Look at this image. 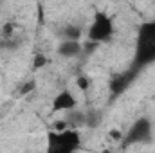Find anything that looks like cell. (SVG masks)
<instances>
[{"mask_svg": "<svg viewBox=\"0 0 155 153\" xmlns=\"http://www.w3.org/2000/svg\"><path fill=\"white\" fill-rule=\"evenodd\" d=\"M135 41H144V43H155V20L143 22L137 29V38Z\"/></svg>", "mask_w": 155, "mask_h": 153, "instance_id": "obj_8", "label": "cell"}, {"mask_svg": "<svg viewBox=\"0 0 155 153\" xmlns=\"http://www.w3.org/2000/svg\"><path fill=\"white\" fill-rule=\"evenodd\" d=\"M155 63V43H144V41H135V50H134V60H132V69L141 72L143 69L150 67Z\"/></svg>", "mask_w": 155, "mask_h": 153, "instance_id": "obj_5", "label": "cell"}, {"mask_svg": "<svg viewBox=\"0 0 155 153\" xmlns=\"http://www.w3.org/2000/svg\"><path fill=\"white\" fill-rule=\"evenodd\" d=\"M76 86L81 92H87V90L90 88V79L85 76V74H79V76L76 77Z\"/></svg>", "mask_w": 155, "mask_h": 153, "instance_id": "obj_15", "label": "cell"}, {"mask_svg": "<svg viewBox=\"0 0 155 153\" xmlns=\"http://www.w3.org/2000/svg\"><path fill=\"white\" fill-rule=\"evenodd\" d=\"M153 139V122L148 119V117H137L130 128L126 130V133L121 137V144L124 148L128 146H134V144H146V142H152Z\"/></svg>", "mask_w": 155, "mask_h": 153, "instance_id": "obj_3", "label": "cell"}, {"mask_svg": "<svg viewBox=\"0 0 155 153\" xmlns=\"http://www.w3.org/2000/svg\"><path fill=\"white\" fill-rule=\"evenodd\" d=\"M114 34H116V25H114L112 16L107 15L105 11H96L92 24L88 25V31H87L88 41H94L99 45L108 43V41H112Z\"/></svg>", "mask_w": 155, "mask_h": 153, "instance_id": "obj_2", "label": "cell"}, {"mask_svg": "<svg viewBox=\"0 0 155 153\" xmlns=\"http://www.w3.org/2000/svg\"><path fill=\"white\" fill-rule=\"evenodd\" d=\"M52 130L54 132H65V130H71V128H69V122L65 119H60V121H56L52 124Z\"/></svg>", "mask_w": 155, "mask_h": 153, "instance_id": "obj_18", "label": "cell"}, {"mask_svg": "<svg viewBox=\"0 0 155 153\" xmlns=\"http://www.w3.org/2000/svg\"><path fill=\"white\" fill-rule=\"evenodd\" d=\"M110 137H114V139H117V141L121 142V133H119V132H116V130H112V132H110Z\"/></svg>", "mask_w": 155, "mask_h": 153, "instance_id": "obj_19", "label": "cell"}, {"mask_svg": "<svg viewBox=\"0 0 155 153\" xmlns=\"http://www.w3.org/2000/svg\"><path fill=\"white\" fill-rule=\"evenodd\" d=\"M97 47H99V43H94V41H88L87 40V43H83V56H88V54L96 52Z\"/></svg>", "mask_w": 155, "mask_h": 153, "instance_id": "obj_16", "label": "cell"}, {"mask_svg": "<svg viewBox=\"0 0 155 153\" xmlns=\"http://www.w3.org/2000/svg\"><path fill=\"white\" fill-rule=\"evenodd\" d=\"M56 54L65 60L83 56V43L81 41H60L56 47Z\"/></svg>", "mask_w": 155, "mask_h": 153, "instance_id": "obj_7", "label": "cell"}, {"mask_svg": "<svg viewBox=\"0 0 155 153\" xmlns=\"http://www.w3.org/2000/svg\"><path fill=\"white\" fill-rule=\"evenodd\" d=\"M60 36H61V41H79L81 36H83V31L79 25H65L61 27L60 31Z\"/></svg>", "mask_w": 155, "mask_h": 153, "instance_id": "obj_10", "label": "cell"}, {"mask_svg": "<svg viewBox=\"0 0 155 153\" xmlns=\"http://www.w3.org/2000/svg\"><path fill=\"white\" fill-rule=\"evenodd\" d=\"M85 114H87V124H85V128L94 130V128H97V126L101 124V121H103V114H101V110L90 108V110L85 112Z\"/></svg>", "mask_w": 155, "mask_h": 153, "instance_id": "obj_11", "label": "cell"}, {"mask_svg": "<svg viewBox=\"0 0 155 153\" xmlns=\"http://www.w3.org/2000/svg\"><path fill=\"white\" fill-rule=\"evenodd\" d=\"M81 150V133L78 130H65L47 133L45 153H78Z\"/></svg>", "mask_w": 155, "mask_h": 153, "instance_id": "obj_1", "label": "cell"}, {"mask_svg": "<svg viewBox=\"0 0 155 153\" xmlns=\"http://www.w3.org/2000/svg\"><path fill=\"white\" fill-rule=\"evenodd\" d=\"M20 45H22V40L15 38V36L9 40H0V49H4V50H16Z\"/></svg>", "mask_w": 155, "mask_h": 153, "instance_id": "obj_12", "label": "cell"}, {"mask_svg": "<svg viewBox=\"0 0 155 153\" xmlns=\"http://www.w3.org/2000/svg\"><path fill=\"white\" fill-rule=\"evenodd\" d=\"M13 36H15V25L11 22L4 24V27L0 31V40H9V38H13Z\"/></svg>", "mask_w": 155, "mask_h": 153, "instance_id": "obj_13", "label": "cell"}, {"mask_svg": "<svg viewBox=\"0 0 155 153\" xmlns=\"http://www.w3.org/2000/svg\"><path fill=\"white\" fill-rule=\"evenodd\" d=\"M35 88H36V81H35V79H31V81H27V83L18 90V94H20V96H27V94H29V92H33Z\"/></svg>", "mask_w": 155, "mask_h": 153, "instance_id": "obj_17", "label": "cell"}, {"mask_svg": "<svg viewBox=\"0 0 155 153\" xmlns=\"http://www.w3.org/2000/svg\"><path fill=\"white\" fill-rule=\"evenodd\" d=\"M47 63H49V60H47L45 54H36L35 60H33V70H40V69H43Z\"/></svg>", "mask_w": 155, "mask_h": 153, "instance_id": "obj_14", "label": "cell"}, {"mask_svg": "<svg viewBox=\"0 0 155 153\" xmlns=\"http://www.w3.org/2000/svg\"><path fill=\"white\" fill-rule=\"evenodd\" d=\"M65 121L69 122V128L71 130H81V128H85V124H87V114L83 112V110H72V112H67L65 115Z\"/></svg>", "mask_w": 155, "mask_h": 153, "instance_id": "obj_9", "label": "cell"}, {"mask_svg": "<svg viewBox=\"0 0 155 153\" xmlns=\"http://www.w3.org/2000/svg\"><path fill=\"white\" fill-rule=\"evenodd\" d=\"M103 153H110V151H108V150H105V151H103Z\"/></svg>", "mask_w": 155, "mask_h": 153, "instance_id": "obj_20", "label": "cell"}, {"mask_svg": "<svg viewBox=\"0 0 155 153\" xmlns=\"http://www.w3.org/2000/svg\"><path fill=\"white\" fill-rule=\"evenodd\" d=\"M76 97H74V94L69 90V88H65V90H61V92H58L56 96H54V99H52V103H51V112L52 114H58V112H72V110H76Z\"/></svg>", "mask_w": 155, "mask_h": 153, "instance_id": "obj_6", "label": "cell"}, {"mask_svg": "<svg viewBox=\"0 0 155 153\" xmlns=\"http://www.w3.org/2000/svg\"><path fill=\"white\" fill-rule=\"evenodd\" d=\"M139 76V72L135 70V69H128V70H123V72H117L114 76L110 77V83H108V90H110V99L114 101L117 97H121L130 86H132V83L137 79Z\"/></svg>", "mask_w": 155, "mask_h": 153, "instance_id": "obj_4", "label": "cell"}]
</instances>
